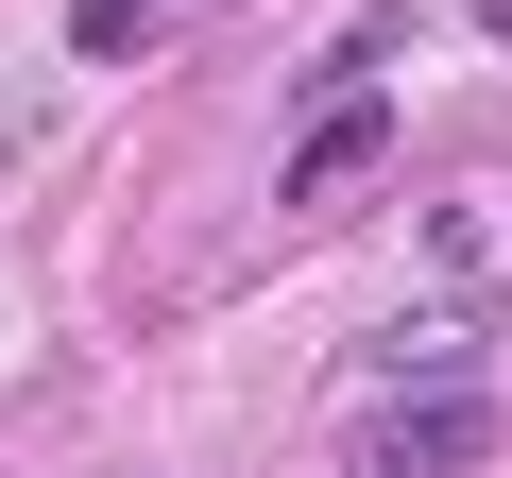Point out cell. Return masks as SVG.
I'll return each instance as SVG.
<instances>
[{
  "label": "cell",
  "mask_w": 512,
  "mask_h": 478,
  "mask_svg": "<svg viewBox=\"0 0 512 478\" xmlns=\"http://www.w3.org/2000/svg\"><path fill=\"white\" fill-rule=\"evenodd\" d=\"M495 461V376H393L342 410V478H478Z\"/></svg>",
  "instance_id": "cell-1"
},
{
  "label": "cell",
  "mask_w": 512,
  "mask_h": 478,
  "mask_svg": "<svg viewBox=\"0 0 512 478\" xmlns=\"http://www.w3.org/2000/svg\"><path fill=\"white\" fill-rule=\"evenodd\" d=\"M393 376H495V308H478V291H427V308H393V325L359 342V393H393Z\"/></svg>",
  "instance_id": "cell-2"
},
{
  "label": "cell",
  "mask_w": 512,
  "mask_h": 478,
  "mask_svg": "<svg viewBox=\"0 0 512 478\" xmlns=\"http://www.w3.org/2000/svg\"><path fill=\"white\" fill-rule=\"evenodd\" d=\"M376 154H393V103H376V86H325V120L291 137V205H325V188H359Z\"/></svg>",
  "instance_id": "cell-3"
},
{
  "label": "cell",
  "mask_w": 512,
  "mask_h": 478,
  "mask_svg": "<svg viewBox=\"0 0 512 478\" xmlns=\"http://www.w3.org/2000/svg\"><path fill=\"white\" fill-rule=\"evenodd\" d=\"M188 0H69V52H154Z\"/></svg>",
  "instance_id": "cell-4"
}]
</instances>
